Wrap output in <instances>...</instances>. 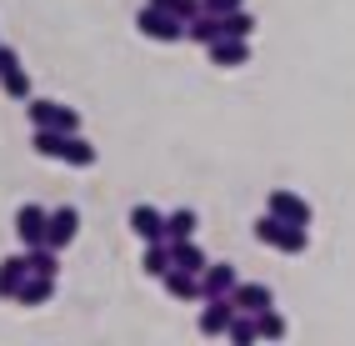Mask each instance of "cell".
<instances>
[{"instance_id": "6da1fadb", "label": "cell", "mask_w": 355, "mask_h": 346, "mask_svg": "<svg viewBox=\"0 0 355 346\" xmlns=\"http://www.w3.org/2000/svg\"><path fill=\"white\" fill-rule=\"evenodd\" d=\"M255 241L260 246H275V251H286V256H300L305 246H311V226H291V221H280V216H260L255 221Z\"/></svg>"}, {"instance_id": "7a4b0ae2", "label": "cell", "mask_w": 355, "mask_h": 346, "mask_svg": "<svg viewBox=\"0 0 355 346\" xmlns=\"http://www.w3.org/2000/svg\"><path fill=\"white\" fill-rule=\"evenodd\" d=\"M26 115H31V126H51V131H80V110L76 106H60V101H40L31 96L26 101Z\"/></svg>"}, {"instance_id": "3957f363", "label": "cell", "mask_w": 355, "mask_h": 346, "mask_svg": "<svg viewBox=\"0 0 355 346\" xmlns=\"http://www.w3.org/2000/svg\"><path fill=\"white\" fill-rule=\"evenodd\" d=\"M135 31L146 35V40H160V45H175V40H185V20H175V15H165V10H155V6H146L135 15Z\"/></svg>"}, {"instance_id": "277c9868", "label": "cell", "mask_w": 355, "mask_h": 346, "mask_svg": "<svg viewBox=\"0 0 355 346\" xmlns=\"http://www.w3.org/2000/svg\"><path fill=\"white\" fill-rule=\"evenodd\" d=\"M76 236H80V211H76V206H60V211H51V216H45V246L65 251Z\"/></svg>"}, {"instance_id": "5b68a950", "label": "cell", "mask_w": 355, "mask_h": 346, "mask_svg": "<svg viewBox=\"0 0 355 346\" xmlns=\"http://www.w3.org/2000/svg\"><path fill=\"white\" fill-rule=\"evenodd\" d=\"M266 211H270V216H280V221H291V226H311V201L295 196V191H270Z\"/></svg>"}, {"instance_id": "8992f818", "label": "cell", "mask_w": 355, "mask_h": 346, "mask_svg": "<svg viewBox=\"0 0 355 346\" xmlns=\"http://www.w3.org/2000/svg\"><path fill=\"white\" fill-rule=\"evenodd\" d=\"M125 226L135 231L140 241H165V211H155V206H130V216H125Z\"/></svg>"}, {"instance_id": "52a82bcc", "label": "cell", "mask_w": 355, "mask_h": 346, "mask_svg": "<svg viewBox=\"0 0 355 346\" xmlns=\"http://www.w3.org/2000/svg\"><path fill=\"white\" fill-rule=\"evenodd\" d=\"M45 206H35V201H26L15 211V236H20V246H35V241H45Z\"/></svg>"}, {"instance_id": "ba28073f", "label": "cell", "mask_w": 355, "mask_h": 346, "mask_svg": "<svg viewBox=\"0 0 355 346\" xmlns=\"http://www.w3.org/2000/svg\"><path fill=\"white\" fill-rule=\"evenodd\" d=\"M230 302H235V311H245V316H255V311H266V306H275V291H270V286H260V281H235V291H230Z\"/></svg>"}, {"instance_id": "9c48e42d", "label": "cell", "mask_w": 355, "mask_h": 346, "mask_svg": "<svg viewBox=\"0 0 355 346\" xmlns=\"http://www.w3.org/2000/svg\"><path fill=\"white\" fill-rule=\"evenodd\" d=\"M230 316H235V302H230V296H205V311H200V336H225Z\"/></svg>"}, {"instance_id": "30bf717a", "label": "cell", "mask_w": 355, "mask_h": 346, "mask_svg": "<svg viewBox=\"0 0 355 346\" xmlns=\"http://www.w3.org/2000/svg\"><path fill=\"white\" fill-rule=\"evenodd\" d=\"M235 281H241V276H235L230 261H210V266L200 271V302H205V296H230Z\"/></svg>"}, {"instance_id": "8fae6325", "label": "cell", "mask_w": 355, "mask_h": 346, "mask_svg": "<svg viewBox=\"0 0 355 346\" xmlns=\"http://www.w3.org/2000/svg\"><path fill=\"white\" fill-rule=\"evenodd\" d=\"M205 51H210V60H216V65L235 71V65H245V60H250V40H235V35H216V40L205 45Z\"/></svg>"}, {"instance_id": "7c38bea8", "label": "cell", "mask_w": 355, "mask_h": 346, "mask_svg": "<svg viewBox=\"0 0 355 346\" xmlns=\"http://www.w3.org/2000/svg\"><path fill=\"white\" fill-rule=\"evenodd\" d=\"M55 296V276H35V271H26V281L15 286V302L20 306H45Z\"/></svg>"}, {"instance_id": "4fadbf2b", "label": "cell", "mask_w": 355, "mask_h": 346, "mask_svg": "<svg viewBox=\"0 0 355 346\" xmlns=\"http://www.w3.org/2000/svg\"><path fill=\"white\" fill-rule=\"evenodd\" d=\"M60 160H65V166H76V171H90V166L101 160V151L90 146L80 131H70V135H65V146H60Z\"/></svg>"}, {"instance_id": "5bb4252c", "label": "cell", "mask_w": 355, "mask_h": 346, "mask_svg": "<svg viewBox=\"0 0 355 346\" xmlns=\"http://www.w3.org/2000/svg\"><path fill=\"white\" fill-rule=\"evenodd\" d=\"M160 286H165V296H175V302H200V276L180 271V266L165 271V276H160Z\"/></svg>"}, {"instance_id": "9a60e30c", "label": "cell", "mask_w": 355, "mask_h": 346, "mask_svg": "<svg viewBox=\"0 0 355 346\" xmlns=\"http://www.w3.org/2000/svg\"><path fill=\"white\" fill-rule=\"evenodd\" d=\"M171 266H180V271H191V276H200L205 266H210V256L196 246V236L191 241H171Z\"/></svg>"}, {"instance_id": "2e32d148", "label": "cell", "mask_w": 355, "mask_h": 346, "mask_svg": "<svg viewBox=\"0 0 355 346\" xmlns=\"http://www.w3.org/2000/svg\"><path fill=\"white\" fill-rule=\"evenodd\" d=\"M26 271H35V276H60V251L45 246V241L26 246Z\"/></svg>"}, {"instance_id": "e0dca14e", "label": "cell", "mask_w": 355, "mask_h": 346, "mask_svg": "<svg viewBox=\"0 0 355 346\" xmlns=\"http://www.w3.org/2000/svg\"><path fill=\"white\" fill-rule=\"evenodd\" d=\"M196 226H200V216L191 211V206H180V211L165 216V241H191V236H196Z\"/></svg>"}, {"instance_id": "ac0fdd59", "label": "cell", "mask_w": 355, "mask_h": 346, "mask_svg": "<svg viewBox=\"0 0 355 346\" xmlns=\"http://www.w3.org/2000/svg\"><path fill=\"white\" fill-rule=\"evenodd\" d=\"M216 35H220V15L200 10V15H191V20H185V40H196V45H210Z\"/></svg>"}, {"instance_id": "d6986e66", "label": "cell", "mask_w": 355, "mask_h": 346, "mask_svg": "<svg viewBox=\"0 0 355 346\" xmlns=\"http://www.w3.org/2000/svg\"><path fill=\"white\" fill-rule=\"evenodd\" d=\"M31 146H35V156H45V160H60L65 131H51V126H31Z\"/></svg>"}, {"instance_id": "ffe728a7", "label": "cell", "mask_w": 355, "mask_h": 346, "mask_svg": "<svg viewBox=\"0 0 355 346\" xmlns=\"http://www.w3.org/2000/svg\"><path fill=\"white\" fill-rule=\"evenodd\" d=\"M140 271H146V276H165V271H171V241H146Z\"/></svg>"}, {"instance_id": "44dd1931", "label": "cell", "mask_w": 355, "mask_h": 346, "mask_svg": "<svg viewBox=\"0 0 355 346\" xmlns=\"http://www.w3.org/2000/svg\"><path fill=\"white\" fill-rule=\"evenodd\" d=\"M20 281H26V251L0 261V296H10V302H15V286H20Z\"/></svg>"}, {"instance_id": "7402d4cb", "label": "cell", "mask_w": 355, "mask_h": 346, "mask_svg": "<svg viewBox=\"0 0 355 346\" xmlns=\"http://www.w3.org/2000/svg\"><path fill=\"white\" fill-rule=\"evenodd\" d=\"M220 35H235V40H250L255 35V15L241 6V10H225L220 15Z\"/></svg>"}, {"instance_id": "603a6c76", "label": "cell", "mask_w": 355, "mask_h": 346, "mask_svg": "<svg viewBox=\"0 0 355 346\" xmlns=\"http://www.w3.org/2000/svg\"><path fill=\"white\" fill-rule=\"evenodd\" d=\"M0 90H6L10 101H31L35 90H31V76H26V65H15V71H0Z\"/></svg>"}, {"instance_id": "cb8c5ba5", "label": "cell", "mask_w": 355, "mask_h": 346, "mask_svg": "<svg viewBox=\"0 0 355 346\" xmlns=\"http://www.w3.org/2000/svg\"><path fill=\"white\" fill-rule=\"evenodd\" d=\"M255 331L266 336V341H280V336H286L291 327H286V316H280L275 306H266V311H255Z\"/></svg>"}, {"instance_id": "d4e9b609", "label": "cell", "mask_w": 355, "mask_h": 346, "mask_svg": "<svg viewBox=\"0 0 355 346\" xmlns=\"http://www.w3.org/2000/svg\"><path fill=\"white\" fill-rule=\"evenodd\" d=\"M225 336H230L235 346H250V341H260V331H255V316L235 311V316H230V327H225Z\"/></svg>"}, {"instance_id": "484cf974", "label": "cell", "mask_w": 355, "mask_h": 346, "mask_svg": "<svg viewBox=\"0 0 355 346\" xmlns=\"http://www.w3.org/2000/svg\"><path fill=\"white\" fill-rule=\"evenodd\" d=\"M146 6H155V10H165V15H175V20L200 15V0H146Z\"/></svg>"}, {"instance_id": "4316f807", "label": "cell", "mask_w": 355, "mask_h": 346, "mask_svg": "<svg viewBox=\"0 0 355 346\" xmlns=\"http://www.w3.org/2000/svg\"><path fill=\"white\" fill-rule=\"evenodd\" d=\"M245 0H200V10H210V15H225V10H241Z\"/></svg>"}, {"instance_id": "83f0119b", "label": "cell", "mask_w": 355, "mask_h": 346, "mask_svg": "<svg viewBox=\"0 0 355 346\" xmlns=\"http://www.w3.org/2000/svg\"><path fill=\"white\" fill-rule=\"evenodd\" d=\"M15 65H20V51L15 45H0V71H15Z\"/></svg>"}]
</instances>
